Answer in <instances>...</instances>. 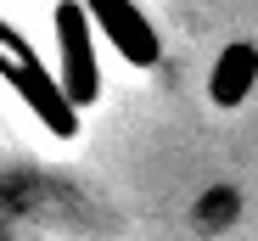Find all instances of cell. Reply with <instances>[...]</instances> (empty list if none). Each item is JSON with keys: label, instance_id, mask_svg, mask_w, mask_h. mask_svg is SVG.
<instances>
[{"label": "cell", "instance_id": "obj_1", "mask_svg": "<svg viewBox=\"0 0 258 241\" xmlns=\"http://www.w3.org/2000/svg\"><path fill=\"white\" fill-rule=\"evenodd\" d=\"M0 78L28 101V112L45 124L56 140H73L79 135V112L68 107V96H62V85H56V73L34 56V45L12 28V23H0Z\"/></svg>", "mask_w": 258, "mask_h": 241}, {"label": "cell", "instance_id": "obj_2", "mask_svg": "<svg viewBox=\"0 0 258 241\" xmlns=\"http://www.w3.org/2000/svg\"><path fill=\"white\" fill-rule=\"evenodd\" d=\"M56 51H62V67H56V85L68 96V107H96L101 96V73H96V45H90V23H84L79 0H56Z\"/></svg>", "mask_w": 258, "mask_h": 241}, {"label": "cell", "instance_id": "obj_3", "mask_svg": "<svg viewBox=\"0 0 258 241\" xmlns=\"http://www.w3.org/2000/svg\"><path fill=\"white\" fill-rule=\"evenodd\" d=\"M79 12L90 28H101V39L129 67H157V34L135 0H79Z\"/></svg>", "mask_w": 258, "mask_h": 241}, {"label": "cell", "instance_id": "obj_4", "mask_svg": "<svg viewBox=\"0 0 258 241\" xmlns=\"http://www.w3.org/2000/svg\"><path fill=\"white\" fill-rule=\"evenodd\" d=\"M252 78H258V45H247V39L225 45L219 62H213V78H208L213 107H241L247 90H252Z\"/></svg>", "mask_w": 258, "mask_h": 241}]
</instances>
